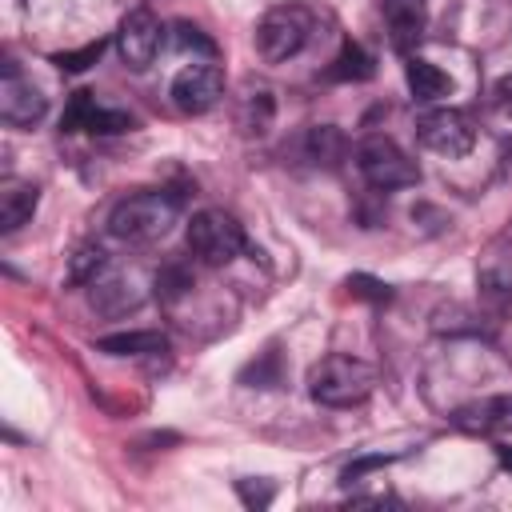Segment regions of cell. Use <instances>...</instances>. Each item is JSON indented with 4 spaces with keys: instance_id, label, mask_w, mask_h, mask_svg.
Masks as SVG:
<instances>
[{
    "instance_id": "cell-3",
    "label": "cell",
    "mask_w": 512,
    "mask_h": 512,
    "mask_svg": "<svg viewBox=\"0 0 512 512\" xmlns=\"http://www.w3.org/2000/svg\"><path fill=\"white\" fill-rule=\"evenodd\" d=\"M356 168H360L364 184L376 188V192H396V188L420 184L416 160L392 136H380V132H372L356 144Z\"/></svg>"
},
{
    "instance_id": "cell-24",
    "label": "cell",
    "mask_w": 512,
    "mask_h": 512,
    "mask_svg": "<svg viewBox=\"0 0 512 512\" xmlns=\"http://www.w3.org/2000/svg\"><path fill=\"white\" fill-rule=\"evenodd\" d=\"M348 288H352V296H360V300H376V304L392 300V288H388V284H380V280H372V276H364V272L348 276Z\"/></svg>"
},
{
    "instance_id": "cell-18",
    "label": "cell",
    "mask_w": 512,
    "mask_h": 512,
    "mask_svg": "<svg viewBox=\"0 0 512 512\" xmlns=\"http://www.w3.org/2000/svg\"><path fill=\"white\" fill-rule=\"evenodd\" d=\"M104 264H108V256H104L100 244H80L68 260V284H96Z\"/></svg>"
},
{
    "instance_id": "cell-14",
    "label": "cell",
    "mask_w": 512,
    "mask_h": 512,
    "mask_svg": "<svg viewBox=\"0 0 512 512\" xmlns=\"http://www.w3.org/2000/svg\"><path fill=\"white\" fill-rule=\"evenodd\" d=\"M140 304H144V288L132 276H112V280L92 284V308L100 316H124V312H132Z\"/></svg>"
},
{
    "instance_id": "cell-27",
    "label": "cell",
    "mask_w": 512,
    "mask_h": 512,
    "mask_svg": "<svg viewBox=\"0 0 512 512\" xmlns=\"http://www.w3.org/2000/svg\"><path fill=\"white\" fill-rule=\"evenodd\" d=\"M236 492H240V500H244L248 508H264V504L272 500V484H252V480H240V484H236Z\"/></svg>"
},
{
    "instance_id": "cell-4",
    "label": "cell",
    "mask_w": 512,
    "mask_h": 512,
    "mask_svg": "<svg viewBox=\"0 0 512 512\" xmlns=\"http://www.w3.org/2000/svg\"><path fill=\"white\" fill-rule=\"evenodd\" d=\"M188 252L208 264V268H224L244 252V228L232 212L224 208H204L188 220Z\"/></svg>"
},
{
    "instance_id": "cell-15",
    "label": "cell",
    "mask_w": 512,
    "mask_h": 512,
    "mask_svg": "<svg viewBox=\"0 0 512 512\" xmlns=\"http://www.w3.org/2000/svg\"><path fill=\"white\" fill-rule=\"evenodd\" d=\"M404 80H408V92H412L416 104H432V100H440V96L452 92L448 72H440V68H436L432 60H424V56H408Z\"/></svg>"
},
{
    "instance_id": "cell-17",
    "label": "cell",
    "mask_w": 512,
    "mask_h": 512,
    "mask_svg": "<svg viewBox=\"0 0 512 512\" xmlns=\"http://www.w3.org/2000/svg\"><path fill=\"white\" fill-rule=\"evenodd\" d=\"M372 76H376V60L356 40H344L336 60L324 68V80H344V84H360V80H372Z\"/></svg>"
},
{
    "instance_id": "cell-1",
    "label": "cell",
    "mask_w": 512,
    "mask_h": 512,
    "mask_svg": "<svg viewBox=\"0 0 512 512\" xmlns=\"http://www.w3.org/2000/svg\"><path fill=\"white\" fill-rule=\"evenodd\" d=\"M176 216H180V196H172L164 188H148V192L124 196L108 212V232L120 244H156L172 232Z\"/></svg>"
},
{
    "instance_id": "cell-10",
    "label": "cell",
    "mask_w": 512,
    "mask_h": 512,
    "mask_svg": "<svg viewBox=\"0 0 512 512\" xmlns=\"http://www.w3.org/2000/svg\"><path fill=\"white\" fill-rule=\"evenodd\" d=\"M452 424H456L460 432H472V436L512 432V392L484 396V400H472V404L456 408V412H452Z\"/></svg>"
},
{
    "instance_id": "cell-7",
    "label": "cell",
    "mask_w": 512,
    "mask_h": 512,
    "mask_svg": "<svg viewBox=\"0 0 512 512\" xmlns=\"http://www.w3.org/2000/svg\"><path fill=\"white\" fill-rule=\"evenodd\" d=\"M168 96H172L176 112H184V116H204V112L216 108L220 96H224V72H220L216 64H208V60H192V64H184V68L172 76Z\"/></svg>"
},
{
    "instance_id": "cell-8",
    "label": "cell",
    "mask_w": 512,
    "mask_h": 512,
    "mask_svg": "<svg viewBox=\"0 0 512 512\" xmlns=\"http://www.w3.org/2000/svg\"><path fill=\"white\" fill-rule=\"evenodd\" d=\"M160 40H164V24L148 4L132 8L116 28V52H120L124 68H132V72H144L156 60Z\"/></svg>"
},
{
    "instance_id": "cell-13",
    "label": "cell",
    "mask_w": 512,
    "mask_h": 512,
    "mask_svg": "<svg viewBox=\"0 0 512 512\" xmlns=\"http://www.w3.org/2000/svg\"><path fill=\"white\" fill-rule=\"evenodd\" d=\"M36 204H40V188L32 180H8L4 192H0V232L4 236L20 232L32 220Z\"/></svg>"
},
{
    "instance_id": "cell-28",
    "label": "cell",
    "mask_w": 512,
    "mask_h": 512,
    "mask_svg": "<svg viewBox=\"0 0 512 512\" xmlns=\"http://www.w3.org/2000/svg\"><path fill=\"white\" fill-rule=\"evenodd\" d=\"M488 96H492V108H496V112H512V72H508V76H500V80L492 84V92H488Z\"/></svg>"
},
{
    "instance_id": "cell-9",
    "label": "cell",
    "mask_w": 512,
    "mask_h": 512,
    "mask_svg": "<svg viewBox=\"0 0 512 512\" xmlns=\"http://www.w3.org/2000/svg\"><path fill=\"white\" fill-rule=\"evenodd\" d=\"M44 112H48V96L12 60H4V76H0V116H4V124L32 128V124L44 120Z\"/></svg>"
},
{
    "instance_id": "cell-21",
    "label": "cell",
    "mask_w": 512,
    "mask_h": 512,
    "mask_svg": "<svg viewBox=\"0 0 512 512\" xmlns=\"http://www.w3.org/2000/svg\"><path fill=\"white\" fill-rule=\"evenodd\" d=\"M96 104H100V100H96L88 88L72 92V100H68V108H64V116H60V132H84V124H88V116H92Z\"/></svg>"
},
{
    "instance_id": "cell-26",
    "label": "cell",
    "mask_w": 512,
    "mask_h": 512,
    "mask_svg": "<svg viewBox=\"0 0 512 512\" xmlns=\"http://www.w3.org/2000/svg\"><path fill=\"white\" fill-rule=\"evenodd\" d=\"M384 464H392V456H360V460H352V464L340 472V480H344V484H352V480H360L364 472H372V468H384Z\"/></svg>"
},
{
    "instance_id": "cell-12",
    "label": "cell",
    "mask_w": 512,
    "mask_h": 512,
    "mask_svg": "<svg viewBox=\"0 0 512 512\" xmlns=\"http://www.w3.org/2000/svg\"><path fill=\"white\" fill-rule=\"evenodd\" d=\"M300 156L316 168H340V160L348 156V140L336 124H312L300 136Z\"/></svg>"
},
{
    "instance_id": "cell-6",
    "label": "cell",
    "mask_w": 512,
    "mask_h": 512,
    "mask_svg": "<svg viewBox=\"0 0 512 512\" xmlns=\"http://www.w3.org/2000/svg\"><path fill=\"white\" fill-rule=\"evenodd\" d=\"M416 140L436 156H468L476 144V124L460 108H428L416 116Z\"/></svg>"
},
{
    "instance_id": "cell-25",
    "label": "cell",
    "mask_w": 512,
    "mask_h": 512,
    "mask_svg": "<svg viewBox=\"0 0 512 512\" xmlns=\"http://www.w3.org/2000/svg\"><path fill=\"white\" fill-rule=\"evenodd\" d=\"M176 44H180V48H200L204 56H212V52H216V44H212L196 24H176Z\"/></svg>"
},
{
    "instance_id": "cell-20",
    "label": "cell",
    "mask_w": 512,
    "mask_h": 512,
    "mask_svg": "<svg viewBox=\"0 0 512 512\" xmlns=\"http://www.w3.org/2000/svg\"><path fill=\"white\" fill-rule=\"evenodd\" d=\"M128 128H136V120L128 112L104 108V104H96L92 116H88V124H84V132H96V136H116V132H128Z\"/></svg>"
},
{
    "instance_id": "cell-5",
    "label": "cell",
    "mask_w": 512,
    "mask_h": 512,
    "mask_svg": "<svg viewBox=\"0 0 512 512\" xmlns=\"http://www.w3.org/2000/svg\"><path fill=\"white\" fill-rule=\"evenodd\" d=\"M312 24L316 20H312V8L308 4H276V8H268L260 16V24H256V48H260V56L268 64L292 60L308 44Z\"/></svg>"
},
{
    "instance_id": "cell-29",
    "label": "cell",
    "mask_w": 512,
    "mask_h": 512,
    "mask_svg": "<svg viewBox=\"0 0 512 512\" xmlns=\"http://www.w3.org/2000/svg\"><path fill=\"white\" fill-rule=\"evenodd\" d=\"M496 456H500L504 468H512V448H496Z\"/></svg>"
},
{
    "instance_id": "cell-23",
    "label": "cell",
    "mask_w": 512,
    "mask_h": 512,
    "mask_svg": "<svg viewBox=\"0 0 512 512\" xmlns=\"http://www.w3.org/2000/svg\"><path fill=\"white\" fill-rule=\"evenodd\" d=\"M100 52H104V40H92V44H84V48H76V52H56L52 64H60L64 72H84L88 64L100 60Z\"/></svg>"
},
{
    "instance_id": "cell-16",
    "label": "cell",
    "mask_w": 512,
    "mask_h": 512,
    "mask_svg": "<svg viewBox=\"0 0 512 512\" xmlns=\"http://www.w3.org/2000/svg\"><path fill=\"white\" fill-rule=\"evenodd\" d=\"M168 348V336L156 332V328H136V332H112V336H100L96 340V352H108V356H156Z\"/></svg>"
},
{
    "instance_id": "cell-30",
    "label": "cell",
    "mask_w": 512,
    "mask_h": 512,
    "mask_svg": "<svg viewBox=\"0 0 512 512\" xmlns=\"http://www.w3.org/2000/svg\"><path fill=\"white\" fill-rule=\"evenodd\" d=\"M500 160H504V164L512 168V144H504V152H500Z\"/></svg>"
},
{
    "instance_id": "cell-19",
    "label": "cell",
    "mask_w": 512,
    "mask_h": 512,
    "mask_svg": "<svg viewBox=\"0 0 512 512\" xmlns=\"http://www.w3.org/2000/svg\"><path fill=\"white\" fill-rule=\"evenodd\" d=\"M268 124H272V92H268V88L248 92L244 112H240V128H244L248 136H260Z\"/></svg>"
},
{
    "instance_id": "cell-2",
    "label": "cell",
    "mask_w": 512,
    "mask_h": 512,
    "mask_svg": "<svg viewBox=\"0 0 512 512\" xmlns=\"http://www.w3.org/2000/svg\"><path fill=\"white\" fill-rule=\"evenodd\" d=\"M372 388H376V368L360 356L332 352L308 368V396L324 408H352V404L368 400Z\"/></svg>"
},
{
    "instance_id": "cell-11",
    "label": "cell",
    "mask_w": 512,
    "mask_h": 512,
    "mask_svg": "<svg viewBox=\"0 0 512 512\" xmlns=\"http://www.w3.org/2000/svg\"><path fill=\"white\" fill-rule=\"evenodd\" d=\"M380 16L392 36V48L412 52L428 28V0H380Z\"/></svg>"
},
{
    "instance_id": "cell-22",
    "label": "cell",
    "mask_w": 512,
    "mask_h": 512,
    "mask_svg": "<svg viewBox=\"0 0 512 512\" xmlns=\"http://www.w3.org/2000/svg\"><path fill=\"white\" fill-rule=\"evenodd\" d=\"M188 288H192V276H188L180 264H168V268L156 276V292H160V300H164V304H172V300H176V296H184Z\"/></svg>"
}]
</instances>
